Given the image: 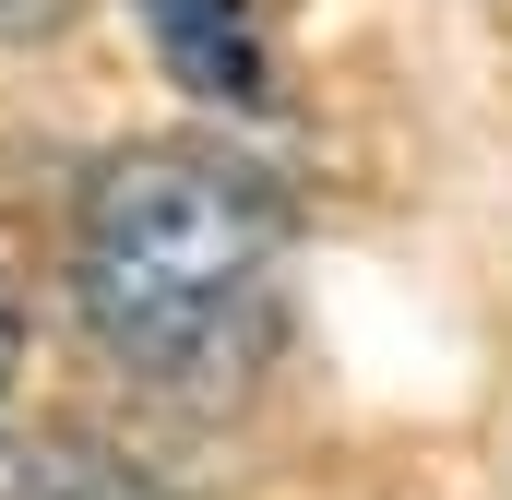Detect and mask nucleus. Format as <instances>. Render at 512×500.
Wrapping results in <instances>:
<instances>
[{
  "mask_svg": "<svg viewBox=\"0 0 512 500\" xmlns=\"http://www.w3.org/2000/svg\"><path fill=\"white\" fill-rule=\"evenodd\" d=\"M0 500H155V489H143V465L96 453L84 429H36V441L0 429Z\"/></svg>",
  "mask_w": 512,
  "mask_h": 500,
  "instance_id": "7ed1b4c3",
  "label": "nucleus"
},
{
  "mask_svg": "<svg viewBox=\"0 0 512 500\" xmlns=\"http://www.w3.org/2000/svg\"><path fill=\"white\" fill-rule=\"evenodd\" d=\"M143 36H155L167 84H191L215 108H274V36L251 0H143Z\"/></svg>",
  "mask_w": 512,
  "mask_h": 500,
  "instance_id": "f03ea898",
  "label": "nucleus"
},
{
  "mask_svg": "<svg viewBox=\"0 0 512 500\" xmlns=\"http://www.w3.org/2000/svg\"><path fill=\"white\" fill-rule=\"evenodd\" d=\"M12 370H24V286H12V262H0V405H12Z\"/></svg>",
  "mask_w": 512,
  "mask_h": 500,
  "instance_id": "39448f33",
  "label": "nucleus"
},
{
  "mask_svg": "<svg viewBox=\"0 0 512 500\" xmlns=\"http://www.w3.org/2000/svg\"><path fill=\"white\" fill-rule=\"evenodd\" d=\"M84 0H0V48H24V36H60Z\"/></svg>",
  "mask_w": 512,
  "mask_h": 500,
  "instance_id": "20e7f679",
  "label": "nucleus"
},
{
  "mask_svg": "<svg viewBox=\"0 0 512 500\" xmlns=\"http://www.w3.org/2000/svg\"><path fill=\"white\" fill-rule=\"evenodd\" d=\"M286 191L227 143H120L72 215L84 334L131 381L227 393L274 358L286 322Z\"/></svg>",
  "mask_w": 512,
  "mask_h": 500,
  "instance_id": "f257e3e1",
  "label": "nucleus"
}]
</instances>
